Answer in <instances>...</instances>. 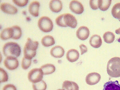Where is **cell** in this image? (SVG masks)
Instances as JSON below:
<instances>
[{"label":"cell","instance_id":"obj_1","mask_svg":"<svg viewBox=\"0 0 120 90\" xmlns=\"http://www.w3.org/2000/svg\"><path fill=\"white\" fill-rule=\"evenodd\" d=\"M56 25L63 27H70L74 29L77 25V21L75 17L69 13L62 14L58 16L55 20Z\"/></svg>","mask_w":120,"mask_h":90},{"label":"cell","instance_id":"obj_2","mask_svg":"<svg viewBox=\"0 0 120 90\" xmlns=\"http://www.w3.org/2000/svg\"><path fill=\"white\" fill-rule=\"evenodd\" d=\"M3 52L7 57L9 56L18 57L21 55V47L16 42H9L4 44L3 47Z\"/></svg>","mask_w":120,"mask_h":90},{"label":"cell","instance_id":"obj_3","mask_svg":"<svg viewBox=\"0 0 120 90\" xmlns=\"http://www.w3.org/2000/svg\"><path fill=\"white\" fill-rule=\"evenodd\" d=\"M107 72L111 77H120V58H112L108 62L107 66Z\"/></svg>","mask_w":120,"mask_h":90},{"label":"cell","instance_id":"obj_4","mask_svg":"<svg viewBox=\"0 0 120 90\" xmlns=\"http://www.w3.org/2000/svg\"><path fill=\"white\" fill-rule=\"evenodd\" d=\"M38 44V41H33L29 38H28L24 49V57L30 60L35 57Z\"/></svg>","mask_w":120,"mask_h":90},{"label":"cell","instance_id":"obj_5","mask_svg":"<svg viewBox=\"0 0 120 90\" xmlns=\"http://www.w3.org/2000/svg\"><path fill=\"white\" fill-rule=\"evenodd\" d=\"M38 27L44 33H49L53 29V24L51 19L47 16H42L38 21Z\"/></svg>","mask_w":120,"mask_h":90},{"label":"cell","instance_id":"obj_6","mask_svg":"<svg viewBox=\"0 0 120 90\" xmlns=\"http://www.w3.org/2000/svg\"><path fill=\"white\" fill-rule=\"evenodd\" d=\"M43 75L41 68H33L29 72L28 78L32 83H37L42 80Z\"/></svg>","mask_w":120,"mask_h":90},{"label":"cell","instance_id":"obj_7","mask_svg":"<svg viewBox=\"0 0 120 90\" xmlns=\"http://www.w3.org/2000/svg\"><path fill=\"white\" fill-rule=\"evenodd\" d=\"M4 64L6 68L9 70H14L18 68L19 62L16 58L14 57H7L4 61Z\"/></svg>","mask_w":120,"mask_h":90},{"label":"cell","instance_id":"obj_8","mask_svg":"<svg viewBox=\"0 0 120 90\" xmlns=\"http://www.w3.org/2000/svg\"><path fill=\"white\" fill-rule=\"evenodd\" d=\"M69 8L72 12L76 14H81L84 8L81 3L77 0H72L69 4Z\"/></svg>","mask_w":120,"mask_h":90},{"label":"cell","instance_id":"obj_9","mask_svg":"<svg viewBox=\"0 0 120 90\" xmlns=\"http://www.w3.org/2000/svg\"><path fill=\"white\" fill-rule=\"evenodd\" d=\"M101 76L97 72H92L88 74L86 77V83L90 85H94L99 82Z\"/></svg>","mask_w":120,"mask_h":90},{"label":"cell","instance_id":"obj_10","mask_svg":"<svg viewBox=\"0 0 120 90\" xmlns=\"http://www.w3.org/2000/svg\"><path fill=\"white\" fill-rule=\"evenodd\" d=\"M90 34L89 29L85 26H81L78 29L76 33L77 37L82 41L87 39Z\"/></svg>","mask_w":120,"mask_h":90},{"label":"cell","instance_id":"obj_11","mask_svg":"<svg viewBox=\"0 0 120 90\" xmlns=\"http://www.w3.org/2000/svg\"><path fill=\"white\" fill-rule=\"evenodd\" d=\"M0 9L5 13L14 15L18 12V10L14 6L7 3H3L0 5Z\"/></svg>","mask_w":120,"mask_h":90},{"label":"cell","instance_id":"obj_12","mask_svg":"<svg viewBox=\"0 0 120 90\" xmlns=\"http://www.w3.org/2000/svg\"><path fill=\"white\" fill-rule=\"evenodd\" d=\"M49 7L51 11L53 12H59L63 8V4L60 0H51L49 3Z\"/></svg>","mask_w":120,"mask_h":90},{"label":"cell","instance_id":"obj_13","mask_svg":"<svg viewBox=\"0 0 120 90\" xmlns=\"http://www.w3.org/2000/svg\"><path fill=\"white\" fill-rule=\"evenodd\" d=\"M50 53L51 55L54 57L60 58L64 56V50L62 46H56L51 49Z\"/></svg>","mask_w":120,"mask_h":90},{"label":"cell","instance_id":"obj_14","mask_svg":"<svg viewBox=\"0 0 120 90\" xmlns=\"http://www.w3.org/2000/svg\"><path fill=\"white\" fill-rule=\"evenodd\" d=\"M40 6V4L38 1H35L32 2L29 6V10L30 14L34 17L38 16Z\"/></svg>","mask_w":120,"mask_h":90},{"label":"cell","instance_id":"obj_15","mask_svg":"<svg viewBox=\"0 0 120 90\" xmlns=\"http://www.w3.org/2000/svg\"><path fill=\"white\" fill-rule=\"evenodd\" d=\"M90 45L93 48L97 49L101 47L102 44V40L100 36L94 34L90 37L89 41Z\"/></svg>","mask_w":120,"mask_h":90},{"label":"cell","instance_id":"obj_16","mask_svg":"<svg viewBox=\"0 0 120 90\" xmlns=\"http://www.w3.org/2000/svg\"><path fill=\"white\" fill-rule=\"evenodd\" d=\"M66 57L69 61L73 63L78 60L79 57V53L76 49H70L67 52Z\"/></svg>","mask_w":120,"mask_h":90},{"label":"cell","instance_id":"obj_17","mask_svg":"<svg viewBox=\"0 0 120 90\" xmlns=\"http://www.w3.org/2000/svg\"><path fill=\"white\" fill-rule=\"evenodd\" d=\"M102 90H120V85L118 81H109L104 84Z\"/></svg>","mask_w":120,"mask_h":90},{"label":"cell","instance_id":"obj_18","mask_svg":"<svg viewBox=\"0 0 120 90\" xmlns=\"http://www.w3.org/2000/svg\"><path fill=\"white\" fill-rule=\"evenodd\" d=\"M62 88L64 90H79V87L76 83L71 81H64L63 82Z\"/></svg>","mask_w":120,"mask_h":90},{"label":"cell","instance_id":"obj_19","mask_svg":"<svg viewBox=\"0 0 120 90\" xmlns=\"http://www.w3.org/2000/svg\"><path fill=\"white\" fill-rule=\"evenodd\" d=\"M13 36V30L12 27L7 28L3 29L0 34V38L3 40H7L12 38Z\"/></svg>","mask_w":120,"mask_h":90},{"label":"cell","instance_id":"obj_20","mask_svg":"<svg viewBox=\"0 0 120 90\" xmlns=\"http://www.w3.org/2000/svg\"><path fill=\"white\" fill-rule=\"evenodd\" d=\"M44 75H48L52 74L55 71V66L51 64H47L41 67Z\"/></svg>","mask_w":120,"mask_h":90},{"label":"cell","instance_id":"obj_21","mask_svg":"<svg viewBox=\"0 0 120 90\" xmlns=\"http://www.w3.org/2000/svg\"><path fill=\"white\" fill-rule=\"evenodd\" d=\"M42 45L45 47H49L54 45L55 41L52 36L50 35L46 36L43 37L41 40Z\"/></svg>","mask_w":120,"mask_h":90},{"label":"cell","instance_id":"obj_22","mask_svg":"<svg viewBox=\"0 0 120 90\" xmlns=\"http://www.w3.org/2000/svg\"><path fill=\"white\" fill-rule=\"evenodd\" d=\"M104 41L107 43L110 44L113 42L115 41V34L111 32H106L104 33L103 36Z\"/></svg>","mask_w":120,"mask_h":90},{"label":"cell","instance_id":"obj_23","mask_svg":"<svg viewBox=\"0 0 120 90\" xmlns=\"http://www.w3.org/2000/svg\"><path fill=\"white\" fill-rule=\"evenodd\" d=\"M111 13L114 18L120 20V3H117L114 5Z\"/></svg>","mask_w":120,"mask_h":90},{"label":"cell","instance_id":"obj_24","mask_svg":"<svg viewBox=\"0 0 120 90\" xmlns=\"http://www.w3.org/2000/svg\"><path fill=\"white\" fill-rule=\"evenodd\" d=\"M112 1L109 0H99L98 7L102 11H106L109 9L111 5Z\"/></svg>","mask_w":120,"mask_h":90},{"label":"cell","instance_id":"obj_25","mask_svg":"<svg viewBox=\"0 0 120 90\" xmlns=\"http://www.w3.org/2000/svg\"><path fill=\"white\" fill-rule=\"evenodd\" d=\"M13 30V36L12 39L15 40L19 39L22 36V30L21 28L18 26H13L11 27Z\"/></svg>","mask_w":120,"mask_h":90},{"label":"cell","instance_id":"obj_26","mask_svg":"<svg viewBox=\"0 0 120 90\" xmlns=\"http://www.w3.org/2000/svg\"><path fill=\"white\" fill-rule=\"evenodd\" d=\"M33 87L34 90H46L47 85L46 82L42 80L37 83H33Z\"/></svg>","mask_w":120,"mask_h":90},{"label":"cell","instance_id":"obj_27","mask_svg":"<svg viewBox=\"0 0 120 90\" xmlns=\"http://www.w3.org/2000/svg\"><path fill=\"white\" fill-rule=\"evenodd\" d=\"M8 78V74L3 68H0V83L7 82Z\"/></svg>","mask_w":120,"mask_h":90},{"label":"cell","instance_id":"obj_28","mask_svg":"<svg viewBox=\"0 0 120 90\" xmlns=\"http://www.w3.org/2000/svg\"><path fill=\"white\" fill-rule=\"evenodd\" d=\"M31 60L29 59L23 58L22 60V63H21V66L23 69L26 70L30 67V66L31 64Z\"/></svg>","mask_w":120,"mask_h":90},{"label":"cell","instance_id":"obj_29","mask_svg":"<svg viewBox=\"0 0 120 90\" xmlns=\"http://www.w3.org/2000/svg\"><path fill=\"white\" fill-rule=\"evenodd\" d=\"M12 2L19 7H23L26 5L29 1L27 0H14L12 1Z\"/></svg>","mask_w":120,"mask_h":90},{"label":"cell","instance_id":"obj_30","mask_svg":"<svg viewBox=\"0 0 120 90\" xmlns=\"http://www.w3.org/2000/svg\"><path fill=\"white\" fill-rule=\"evenodd\" d=\"M90 5L93 10H97L99 8V0H90Z\"/></svg>","mask_w":120,"mask_h":90},{"label":"cell","instance_id":"obj_31","mask_svg":"<svg viewBox=\"0 0 120 90\" xmlns=\"http://www.w3.org/2000/svg\"><path fill=\"white\" fill-rule=\"evenodd\" d=\"M3 90H16V89L14 85L8 84L4 86Z\"/></svg>","mask_w":120,"mask_h":90},{"label":"cell","instance_id":"obj_32","mask_svg":"<svg viewBox=\"0 0 120 90\" xmlns=\"http://www.w3.org/2000/svg\"><path fill=\"white\" fill-rule=\"evenodd\" d=\"M79 47L81 49V55H83L84 53L87 52V48L84 44H81V45L79 46Z\"/></svg>","mask_w":120,"mask_h":90},{"label":"cell","instance_id":"obj_33","mask_svg":"<svg viewBox=\"0 0 120 90\" xmlns=\"http://www.w3.org/2000/svg\"><path fill=\"white\" fill-rule=\"evenodd\" d=\"M115 33L117 34H120V28L115 30Z\"/></svg>","mask_w":120,"mask_h":90},{"label":"cell","instance_id":"obj_34","mask_svg":"<svg viewBox=\"0 0 120 90\" xmlns=\"http://www.w3.org/2000/svg\"><path fill=\"white\" fill-rule=\"evenodd\" d=\"M64 90V89H58V90Z\"/></svg>","mask_w":120,"mask_h":90},{"label":"cell","instance_id":"obj_35","mask_svg":"<svg viewBox=\"0 0 120 90\" xmlns=\"http://www.w3.org/2000/svg\"><path fill=\"white\" fill-rule=\"evenodd\" d=\"M119 21L120 22V20H119Z\"/></svg>","mask_w":120,"mask_h":90}]
</instances>
